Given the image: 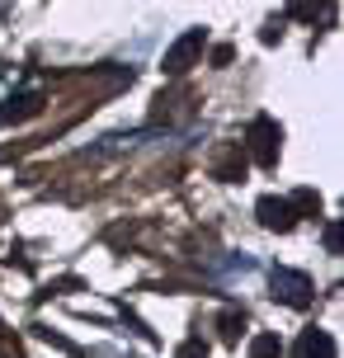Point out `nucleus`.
Wrapping results in <instances>:
<instances>
[{
	"label": "nucleus",
	"instance_id": "1",
	"mask_svg": "<svg viewBox=\"0 0 344 358\" xmlns=\"http://www.w3.org/2000/svg\"><path fill=\"white\" fill-rule=\"evenodd\" d=\"M203 52V29H194V34H184L170 52H165V71L170 76H180V71H189V62Z\"/></svg>",
	"mask_w": 344,
	"mask_h": 358
},
{
	"label": "nucleus",
	"instance_id": "2",
	"mask_svg": "<svg viewBox=\"0 0 344 358\" xmlns=\"http://www.w3.org/2000/svg\"><path fill=\"white\" fill-rule=\"evenodd\" d=\"M273 287H278L283 302H292V306H307V297H311L307 273H292V268H278V273H273Z\"/></svg>",
	"mask_w": 344,
	"mask_h": 358
},
{
	"label": "nucleus",
	"instance_id": "7",
	"mask_svg": "<svg viewBox=\"0 0 344 358\" xmlns=\"http://www.w3.org/2000/svg\"><path fill=\"white\" fill-rule=\"evenodd\" d=\"M250 358H278V335H259L250 344Z\"/></svg>",
	"mask_w": 344,
	"mask_h": 358
},
{
	"label": "nucleus",
	"instance_id": "6",
	"mask_svg": "<svg viewBox=\"0 0 344 358\" xmlns=\"http://www.w3.org/2000/svg\"><path fill=\"white\" fill-rule=\"evenodd\" d=\"M38 108H43L38 94H19V99H10V108H0V123H10V118H29V113H38Z\"/></svg>",
	"mask_w": 344,
	"mask_h": 358
},
{
	"label": "nucleus",
	"instance_id": "4",
	"mask_svg": "<svg viewBox=\"0 0 344 358\" xmlns=\"http://www.w3.org/2000/svg\"><path fill=\"white\" fill-rule=\"evenodd\" d=\"M259 222L273 227V231H288L292 227V203H283V198H264V203H259Z\"/></svg>",
	"mask_w": 344,
	"mask_h": 358
},
{
	"label": "nucleus",
	"instance_id": "5",
	"mask_svg": "<svg viewBox=\"0 0 344 358\" xmlns=\"http://www.w3.org/2000/svg\"><path fill=\"white\" fill-rule=\"evenodd\" d=\"M297 358H335V344H330L326 330H307L297 340Z\"/></svg>",
	"mask_w": 344,
	"mask_h": 358
},
{
	"label": "nucleus",
	"instance_id": "3",
	"mask_svg": "<svg viewBox=\"0 0 344 358\" xmlns=\"http://www.w3.org/2000/svg\"><path fill=\"white\" fill-rule=\"evenodd\" d=\"M250 137H255V156H259L264 165H273V156H278V137H283V132H278L269 118H255Z\"/></svg>",
	"mask_w": 344,
	"mask_h": 358
},
{
	"label": "nucleus",
	"instance_id": "8",
	"mask_svg": "<svg viewBox=\"0 0 344 358\" xmlns=\"http://www.w3.org/2000/svg\"><path fill=\"white\" fill-rule=\"evenodd\" d=\"M180 358H208V349H203L199 340H189V344H184V349H180Z\"/></svg>",
	"mask_w": 344,
	"mask_h": 358
}]
</instances>
